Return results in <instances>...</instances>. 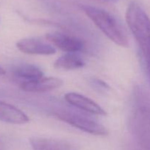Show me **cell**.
I'll return each instance as SVG.
<instances>
[{
	"label": "cell",
	"mask_w": 150,
	"mask_h": 150,
	"mask_svg": "<svg viewBox=\"0 0 150 150\" xmlns=\"http://www.w3.org/2000/svg\"><path fill=\"white\" fill-rule=\"evenodd\" d=\"M81 8L108 39L121 47L128 46L129 41L125 32L111 13L101 8L86 4L81 5Z\"/></svg>",
	"instance_id": "6da1fadb"
},
{
	"label": "cell",
	"mask_w": 150,
	"mask_h": 150,
	"mask_svg": "<svg viewBox=\"0 0 150 150\" xmlns=\"http://www.w3.org/2000/svg\"><path fill=\"white\" fill-rule=\"evenodd\" d=\"M56 116L62 121L85 133L95 136H105L108 133V130L105 126L80 114L62 111L56 114Z\"/></svg>",
	"instance_id": "7a4b0ae2"
},
{
	"label": "cell",
	"mask_w": 150,
	"mask_h": 150,
	"mask_svg": "<svg viewBox=\"0 0 150 150\" xmlns=\"http://www.w3.org/2000/svg\"><path fill=\"white\" fill-rule=\"evenodd\" d=\"M45 38L61 51L65 53H78L84 47L83 42L79 38L60 32L48 33Z\"/></svg>",
	"instance_id": "3957f363"
},
{
	"label": "cell",
	"mask_w": 150,
	"mask_h": 150,
	"mask_svg": "<svg viewBox=\"0 0 150 150\" xmlns=\"http://www.w3.org/2000/svg\"><path fill=\"white\" fill-rule=\"evenodd\" d=\"M19 51L32 55H52L56 53V48L51 44L46 43L37 38H24L16 43Z\"/></svg>",
	"instance_id": "277c9868"
},
{
	"label": "cell",
	"mask_w": 150,
	"mask_h": 150,
	"mask_svg": "<svg viewBox=\"0 0 150 150\" xmlns=\"http://www.w3.org/2000/svg\"><path fill=\"white\" fill-rule=\"evenodd\" d=\"M66 101L79 109L92 114L106 116L107 113L97 103L76 92H69L64 95Z\"/></svg>",
	"instance_id": "5b68a950"
},
{
	"label": "cell",
	"mask_w": 150,
	"mask_h": 150,
	"mask_svg": "<svg viewBox=\"0 0 150 150\" xmlns=\"http://www.w3.org/2000/svg\"><path fill=\"white\" fill-rule=\"evenodd\" d=\"M12 74L19 86L23 83L33 82L43 77V73L37 66L32 64H21L16 66L12 70Z\"/></svg>",
	"instance_id": "8992f818"
},
{
	"label": "cell",
	"mask_w": 150,
	"mask_h": 150,
	"mask_svg": "<svg viewBox=\"0 0 150 150\" xmlns=\"http://www.w3.org/2000/svg\"><path fill=\"white\" fill-rule=\"evenodd\" d=\"M63 81L59 78L42 77L38 81L20 85L22 90L34 93H42L52 91L62 86Z\"/></svg>",
	"instance_id": "52a82bcc"
},
{
	"label": "cell",
	"mask_w": 150,
	"mask_h": 150,
	"mask_svg": "<svg viewBox=\"0 0 150 150\" xmlns=\"http://www.w3.org/2000/svg\"><path fill=\"white\" fill-rule=\"evenodd\" d=\"M29 142L32 150H78L70 142L58 139L35 137Z\"/></svg>",
	"instance_id": "ba28073f"
},
{
	"label": "cell",
	"mask_w": 150,
	"mask_h": 150,
	"mask_svg": "<svg viewBox=\"0 0 150 150\" xmlns=\"http://www.w3.org/2000/svg\"><path fill=\"white\" fill-rule=\"evenodd\" d=\"M0 121L15 125H22L29 121L28 116L16 106L0 100Z\"/></svg>",
	"instance_id": "9c48e42d"
},
{
	"label": "cell",
	"mask_w": 150,
	"mask_h": 150,
	"mask_svg": "<svg viewBox=\"0 0 150 150\" xmlns=\"http://www.w3.org/2000/svg\"><path fill=\"white\" fill-rule=\"evenodd\" d=\"M84 65V61L78 53H65L54 62L56 68L66 70H77L82 68Z\"/></svg>",
	"instance_id": "30bf717a"
},
{
	"label": "cell",
	"mask_w": 150,
	"mask_h": 150,
	"mask_svg": "<svg viewBox=\"0 0 150 150\" xmlns=\"http://www.w3.org/2000/svg\"><path fill=\"white\" fill-rule=\"evenodd\" d=\"M4 74H5V70H4L3 67H1V66H0V76H3V75Z\"/></svg>",
	"instance_id": "8fae6325"
},
{
	"label": "cell",
	"mask_w": 150,
	"mask_h": 150,
	"mask_svg": "<svg viewBox=\"0 0 150 150\" xmlns=\"http://www.w3.org/2000/svg\"><path fill=\"white\" fill-rule=\"evenodd\" d=\"M0 150H4V148H3V144L1 143V140H0Z\"/></svg>",
	"instance_id": "7c38bea8"
}]
</instances>
